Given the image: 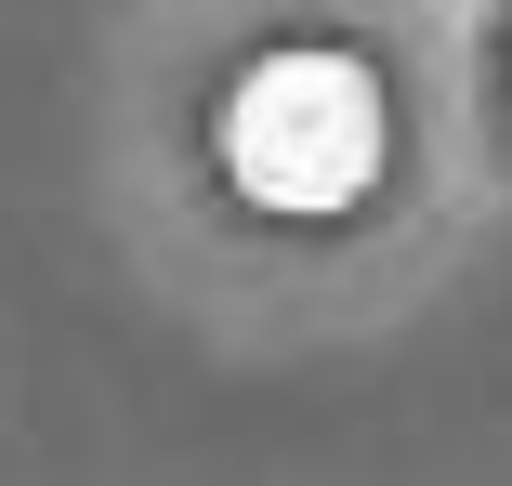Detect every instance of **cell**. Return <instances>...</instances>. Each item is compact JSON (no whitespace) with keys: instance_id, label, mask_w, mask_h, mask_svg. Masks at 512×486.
<instances>
[{"instance_id":"obj_1","label":"cell","mask_w":512,"mask_h":486,"mask_svg":"<svg viewBox=\"0 0 512 486\" xmlns=\"http://www.w3.org/2000/svg\"><path fill=\"white\" fill-rule=\"evenodd\" d=\"M237 171L263 184V198H289V211L342 198V184L368 171V92H355L342 66H276V79H250V92H237Z\"/></svg>"}]
</instances>
